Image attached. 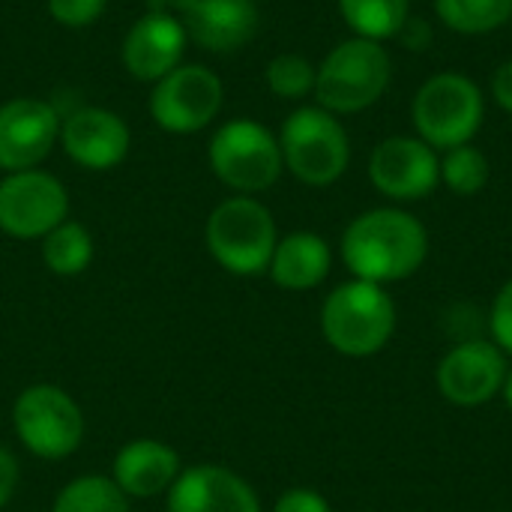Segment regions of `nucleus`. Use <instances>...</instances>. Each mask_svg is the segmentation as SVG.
Segmentation results:
<instances>
[{
	"mask_svg": "<svg viewBox=\"0 0 512 512\" xmlns=\"http://www.w3.org/2000/svg\"><path fill=\"white\" fill-rule=\"evenodd\" d=\"M429 255L426 225L396 207H378L357 216L342 234V261L354 279L375 285L414 276Z\"/></svg>",
	"mask_w": 512,
	"mask_h": 512,
	"instance_id": "1",
	"label": "nucleus"
},
{
	"mask_svg": "<svg viewBox=\"0 0 512 512\" xmlns=\"http://www.w3.org/2000/svg\"><path fill=\"white\" fill-rule=\"evenodd\" d=\"M321 330L333 351L345 357H372L396 333V303L384 285L351 279L321 306Z\"/></svg>",
	"mask_w": 512,
	"mask_h": 512,
	"instance_id": "2",
	"label": "nucleus"
},
{
	"mask_svg": "<svg viewBox=\"0 0 512 512\" xmlns=\"http://www.w3.org/2000/svg\"><path fill=\"white\" fill-rule=\"evenodd\" d=\"M390 54L375 39H345L318 66L315 99L330 114H357L375 105L390 84Z\"/></svg>",
	"mask_w": 512,
	"mask_h": 512,
	"instance_id": "3",
	"label": "nucleus"
},
{
	"mask_svg": "<svg viewBox=\"0 0 512 512\" xmlns=\"http://www.w3.org/2000/svg\"><path fill=\"white\" fill-rule=\"evenodd\" d=\"M204 240L219 267L234 276H258L276 252V219L252 195H234L213 207Z\"/></svg>",
	"mask_w": 512,
	"mask_h": 512,
	"instance_id": "4",
	"label": "nucleus"
},
{
	"mask_svg": "<svg viewBox=\"0 0 512 512\" xmlns=\"http://www.w3.org/2000/svg\"><path fill=\"white\" fill-rule=\"evenodd\" d=\"M486 114L483 90L462 72L432 75L411 102L417 138L432 150H453L471 144Z\"/></svg>",
	"mask_w": 512,
	"mask_h": 512,
	"instance_id": "5",
	"label": "nucleus"
},
{
	"mask_svg": "<svg viewBox=\"0 0 512 512\" xmlns=\"http://www.w3.org/2000/svg\"><path fill=\"white\" fill-rule=\"evenodd\" d=\"M279 147L285 168L306 186L336 183L351 162L345 126L321 105H303L288 114L279 132Z\"/></svg>",
	"mask_w": 512,
	"mask_h": 512,
	"instance_id": "6",
	"label": "nucleus"
},
{
	"mask_svg": "<svg viewBox=\"0 0 512 512\" xmlns=\"http://www.w3.org/2000/svg\"><path fill=\"white\" fill-rule=\"evenodd\" d=\"M210 171L237 195H258L282 177L279 138L258 120H228L207 144Z\"/></svg>",
	"mask_w": 512,
	"mask_h": 512,
	"instance_id": "7",
	"label": "nucleus"
},
{
	"mask_svg": "<svg viewBox=\"0 0 512 512\" xmlns=\"http://www.w3.org/2000/svg\"><path fill=\"white\" fill-rule=\"evenodd\" d=\"M12 426L18 441L39 459H66L84 438L78 402L54 384H33L21 390L12 405Z\"/></svg>",
	"mask_w": 512,
	"mask_h": 512,
	"instance_id": "8",
	"label": "nucleus"
},
{
	"mask_svg": "<svg viewBox=\"0 0 512 512\" xmlns=\"http://www.w3.org/2000/svg\"><path fill=\"white\" fill-rule=\"evenodd\" d=\"M222 78L204 63H180L153 84L150 117L159 129L192 135L207 129L222 108Z\"/></svg>",
	"mask_w": 512,
	"mask_h": 512,
	"instance_id": "9",
	"label": "nucleus"
},
{
	"mask_svg": "<svg viewBox=\"0 0 512 512\" xmlns=\"http://www.w3.org/2000/svg\"><path fill=\"white\" fill-rule=\"evenodd\" d=\"M69 219L66 186L42 171H12L0 180V231L15 240H42Z\"/></svg>",
	"mask_w": 512,
	"mask_h": 512,
	"instance_id": "10",
	"label": "nucleus"
},
{
	"mask_svg": "<svg viewBox=\"0 0 512 512\" xmlns=\"http://www.w3.org/2000/svg\"><path fill=\"white\" fill-rule=\"evenodd\" d=\"M60 141V111L45 99H9L0 105V171L39 168Z\"/></svg>",
	"mask_w": 512,
	"mask_h": 512,
	"instance_id": "11",
	"label": "nucleus"
},
{
	"mask_svg": "<svg viewBox=\"0 0 512 512\" xmlns=\"http://www.w3.org/2000/svg\"><path fill=\"white\" fill-rule=\"evenodd\" d=\"M507 369V357L498 345L486 339H465L444 354L435 372V384L447 402L477 408L501 393Z\"/></svg>",
	"mask_w": 512,
	"mask_h": 512,
	"instance_id": "12",
	"label": "nucleus"
},
{
	"mask_svg": "<svg viewBox=\"0 0 512 512\" xmlns=\"http://www.w3.org/2000/svg\"><path fill=\"white\" fill-rule=\"evenodd\" d=\"M372 186L393 201H417L441 183V159L423 138H384L369 159Z\"/></svg>",
	"mask_w": 512,
	"mask_h": 512,
	"instance_id": "13",
	"label": "nucleus"
},
{
	"mask_svg": "<svg viewBox=\"0 0 512 512\" xmlns=\"http://www.w3.org/2000/svg\"><path fill=\"white\" fill-rule=\"evenodd\" d=\"M129 126L120 114L99 105H78L60 114V147L87 171H111L129 153Z\"/></svg>",
	"mask_w": 512,
	"mask_h": 512,
	"instance_id": "14",
	"label": "nucleus"
},
{
	"mask_svg": "<svg viewBox=\"0 0 512 512\" xmlns=\"http://www.w3.org/2000/svg\"><path fill=\"white\" fill-rule=\"evenodd\" d=\"M189 33L180 18L162 12H144L126 33L120 57L132 78L156 84L180 66Z\"/></svg>",
	"mask_w": 512,
	"mask_h": 512,
	"instance_id": "15",
	"label": "nucleus"
},
{
	"mask_svg": "<svg viewBox=\"0 0 512 512\" xmlns=\"http://www.w3.org/2000/svg\"><path fill=\"white\" fill-rule=\"evenodd\" d=\"M168 512H261V501L231 468L195 465L168 489Z\"/></svg>",
	"mask_w": 512,
	"mask_h": 512,
	"instance_id": "16",
	"label": "nucleus"
},
{
	"mask_svg": "<svg viewBox=\"0 0 512 512\" xmlns=\"http://www.w3.org/2000/svg\"><path fill=\"white\" fill-rule=\"evenodd\" d=\"M261 9L255 0H195L183 15L189 39L204 51L228 54L249 45L258 33Z\"/></svg>",
	"mask_w": 512,
	"mask_h": 512,
	"instance_id": "17",
	"label": "nucleus"
},
{
	"mask_svg": "<svg viewBox=\"0 0 512 512\" xmlns=\"http://www.w3.org/2000/svg\"><path fill=\"white\" fill-rule=\"evenodd\" d=\"M180 477V456L153 438H138L129 441L117 459L111 480L123 489L126 498H156L174 486Z\"/></svg>",
	"mask_w": 512,
	"mask_h": 512,
	"instance_id": "18",
	"label": "nucleus"
},
{
	"mask_svg": "<svg viewBox=\"0 0 512 512\" xmlns=\"http://www.w3.org/2000/svg\"><path fill=\"white\" fill-rule=\"evenodd\" d=\"M333 267V252L324 237L312 231H294L276 243L267 273L285 291H309L318 288Z\"/></svg>",
	"mask_w": 512,
	"mask_h": 512,
	"instance_id": "19",
	"label": "nucleus"
},
{
	"mask_svg": "<svg viewBox=\"0 0 512 512\" xmlns=\"http://www.w3.org/2000/svg\"><path fill=\"white\" fill-rule=\"evenodd\" d=\"M345 24L363 39H393L411 15V0H336Z\"/></svg>",
	"mask_w": 512,
	"mask_h": 512,
	"instance_id": "20",
	"label": "nucleus"
},
{
	"mask_svg": "<svg viewBox=\"0 0 512 512\" xmlns=\"http://www.w3.org/2000/svg\"><path fill=\"white\" fill-rule=\"evenodd\" d=\"M42 261L57 276L84 273L90 267V261H93V237H90V231L75 219L60 222L54 231H48L42 237Z\"/></svg>",
	"mask_w": 512,
	"mask_h": 512,
	"instance_id": "21",
	"label": "nucleus"
},
{
	"mask_svg": "<svg viewBox=\"0 0 512 512\" xmlns=\"http://www.w3.org/2000/svg\"><path fill=\"white\" fill-rule=\"evenodd\" d=\"M435 15L456 33L480 36L510 21L512 0H435Z\"/></svg>",
	"mask_w": 512,
	"mask_h": 512,
	"instance_id": "22",
	"label": "nucleus"
},
{
	"mask_svg": "<svg viewBox=\"0 0 512 512\" xmlns=\"http://www.w3.org/2000/svg\"><path fill=\"white\" fill-rule=\"evenodd\" d=\"M51 512H129V498L111 477H78L60 489Z\"/></svg>",
	"mask_w": 512,
	"mask_h": 512,
	"instance_id": "23",
	"label": "nucleus"
},
{
	"mask_svg": "<svg viewBox=\"0 0 512 512\" xmlns=\"http://www.w3.org/2000/svg\"><path fill=\"white\" fill-rule=\"evenodd\" d=\"M489 177H492L489 159L474 144H462V147L447 150V156L441 162V180L456 195H477V192H483Z\"/></svg>",
	"mask_w": 512,
	"mask_h": 512,
	"instance_id": "24",
	"label": "nucleus"
},
{
	"mask_svg": "<svg viewBox=\"0 0 512 512\" xmlns=\"http://www.w3.org/2000/svg\"><path fill=\"white\" fill-rule=\"evenodd\" d=\"M315 75L318 66H312L303 54H276L267 63V87L270 93H276L279 99H303L309 93H315Z\"/></svg>",
	"mask_w": 512,
	"mask_h": 512,
	"instance_id": "25",
	"label": "nucleus"
},
{
	"mask_svg": "<svg viewBox=\"0 0 512 512\" xmlns=\"http://www.w3.org/2000/svg\"><path fill=\"white\" fill-rule=\"evenodd\" d=\"M48 3V15L60 24V27H90L102 18L108 0H45Z\"/></svg>",
	"mask_w": 512,
	"mask_h": 512,
	"instance_id": "26",
	"label": "nucleus"
},
{
	"mask_svg": "<svg viewBox=\"0 0 512 512\" xmlns=\"http://www.w3.org/2000/svg\"><path fill=\"white\" fill-rule=\"evenodd\" d=\"M489 327H492L495 345H498L504 354H512V279L498 291V297H495Z\"/></svg>",
	"mask_w": 512,
	"mask_h": 512,
	"instance_id": "27",
	"label": "nucleus"
},
{
	"mask_svg": "<svg viewBox=\"0 0 512 512\" xmlns=\"http://www.w3.org/2000/svg\"><path fill=\"white\" fill-rule=\"evenodd\" d=\"M273 512H333L330 501L315 492V489H288L279 501Z\"/></svg>",
	"mask_w": 512,
	"mask_h": 512,
	"instance_id": "28",
	"label": "nucleus"
},
{
	"mask_svg": "<svg viewBox=\"0 0 512 512\" xmlns=\"http://www.w3.org/2000/svg\"><path fill=\"white\" fill-rule=\"evenodd\" d=\"M18 477H21V471H18V459H15L6 447H0V507H6V504H9V498L15 495V489H18Z\"/></svg>",
	"mask_w": 512,
	"mask_h": 512,
	"instance_id": "29",
	"label": "nucleus"
},
{
	"mask_svg": "<svg viewBox=\"0 0 512 512\" xmlns=\"http://www.w3.org/2000/svg\"><path fill=\"white\" fill-rule=\"evenodd\" d=\"M399 39H402L411 51H423V48H429V42H432V27H429V21L411 18V15H408V21H405L402 30H399Z\"/></svg>",
	"mask_w": 512,
	"mask_h": 512,
	"instance_id": "30",
	"label": "nucleus"
},
{
	"mask_svg": "<svg viewBox=\"0 0 512 512\" xmlns=\"http://www.w3.org/2000/svg\"><path fill=\"white\" fill-rule=\"evenodd\" d=\"M492 96H495V102L512 114V60L507 63H501L498 69H495V75H492Z\"/></svg>",
	"mask_w": 512,
	"mask_h": 512,
	"instance_id": "31",
	"label": "nucleus"
},
{
	"mask_svg": "<svg viewBox=\"0 0 512 512\" xmlns=\"http://www.w3.org/2000/svg\"><path fill=\"white\" fill-rule=\"evenodd\" d=\"M195 0H150L147 3V12H162V15H174L183 21V15L192 9Z\"/></svg>",
	"mask_w": 512,
	"mask_h": 512,
	"instance_id": "32",
	"label": "nucleus"
},
{
	"mask_svg": "<svg viewBox=\"0 0 512 512\" xmlns=\"http://www.w3.org/2000/svg\"><path fill=\"white\" fill-rule=\"evenodd\" d=\"M501 396L507 402V408L512 411V369H507V378H504V387H501Z\"/></svg>",
	"mask_w": 512,
	"mask_h": 512,
	"instance_id": "33",
	"label": "nucleus"
}]
</instances>
